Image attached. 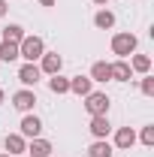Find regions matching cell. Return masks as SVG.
<instances>
[{
    "instance_id": "44dd1931",
    "label": "cell",
    "mask_w": 154,
    "mask_h": 157,
    "mask_svg": "<svg viewBox=\"0 0 154 157\" xmlns=\"http://www.w3.org/2000/svg\"><path fill=\"white\" fill-rule=\"evenodd\" d=\"M139 139H142V145H145V148H151V145H154V124H148V127H142V133H139Z\"/></svg>"
},
{
    "instance_id": "7402d4cb",
    "label": "cell",
    "mask_w": 154,
    "mask_h": 157,
    "mask_svg": "<svg viewBox=\"0 0 154 157\" xmlns=\"http://www.w3.org/2000/svg\"><path fill=\"white\" fill-rule=\"evenodd\" d=\"M139 88H142V94H148V97H151V94H154V78H151V76H145Z\"/></svg>"
},
{
    "instance_id": "8992f818",
    "label": "cell",
    "mask_w": 154,
    "mask_h": 157,
    "mask_svg": "<svg viewBox=\"0 0 154 157\" xmlns=\"http://www.w3.org/2000/svg\"><path fill=\"white\" fill-rule=\"evenodd\" d=\"M39 78H42L39 63H21V70H18V82L24 85V88H33Z\"/></svg>"
},
{
    "instance_id": "e0dca14e",
    "label": "cell",
    "mask_w": 154,
    "mask_h": 157,
    "mask_svg": "<svg viewBox=\"0 0 154 157\" xmlns=\"http://www.w3.org/2000/svg\"><path fill=\"white\" fill-rule=\"evenodd\" d=\"M94 24L100 27V30H112V27H115V15H112L109 9H100V12L94 15Z\"/></svg>"
},
{
    "instance_id": "9a60e30c",
    "label": "cell",
    "mask_w": 154,
    "mask_h": 157,
    "mask_svg": "<svg viewBox=\"0 0 154 157\" xmlns=\"http://www.w3.org/2000/svg\"><path fill=\"white\" fill-rule=\"evenodd\" d=\"M0 60L3 63H12V60H18V42H0Z\"/></svg>"
},
{
    "instance_id": "ffe728a7",
    "label": "cell",
    "mask_w": 154,
    "mask_h": 157,
    "mask_svg": "<svg viewBox=\"0 0 154 157\" xmlns=\"http://www.w3.org/2000/svg\"><path fill=\"white\" fill-rule=\"evenodd\" d=\"M88 157H112V145L106 139H97L94 145L88 148Z\"/></svg>"
},
{
    "instance_id": "7a4b0ae2",
    "label": "cell",
    "mask_w": 154,
    "mask_h": 157,
    "mask_svg": "<svg viewBox=\"0 0 154 157\" xmlns=\"http://www.w3.org/2000/svg\"><path fill=\"white\" fill-rule=\"evenodd\" d=\"M136 45H139L136 33H115V36H112V52H115L121 60L130 58V55L136 52Z\"/></svg>"
},
{
    "instance_id": "5bb4252c",
    "label": "cell",
    "mask_w": 154,
    "mask_h": 157,
    "mask_svg": "<svg viewBox=\"0 0 154 157\" xmlns=\"http://www.w3.org/2000/svg\"><path fill=\"white\" fill-rule=\"evenodd\" d=\"M109 67H112V78H115V82H130V78H133V70H130L127 60L118 58L115 63H109Z\"/></svg>"
},
{
    "instance_id": "6da1fadb",
    "label": "cell",
    "mask_w": 154,
    "mask_h": 157,
    "mask_svg": "<svg viewBox=\"0 0 154 157\" xmlns=\"http://www.w3.org/2000/svg\"><path fill=\"white\" fill-rule=\"evenodd\" d=\"M45 55V42L39 36H24L18 42V58H24V63H37Z\"/></svg>"
},
{
    "instance_id": "484cf974",
    "label": "cell",
    "mask_w": 154,
    "mask_h": 157,
    "mask_svg": "<svg viewBox=\"0 0 154 157\" xmlns=\"http://www.w3.org/2000/svg\"><path fill=\"white\" fill-rule=\"evenodd\" d=\"M0 157H12V154H6V151H3V154H0Z\"/></svg>"
},
{
    "instance_id": "7c38bea8",
    "label": "cell",
    "mask_w": 154,
    "mask_h": 157,
    "mask_svg": "<svg viewBox=\"0 0 154 157\" xmlns=\"http://www.w3.org/2000/svg\"><path fill=\"white\" fill-rule=\"evenodd\" d=\"M27 154L30 157H52V142L48 139H30V145H27Z\"/></svg>"
},
{
    "instance_id": "2e32d148",
    "label": "cell",
    "mask_w": 154,
    "mask_h": 157,
    "mask_svg": "<svg viewBox=\"0 0 154 157\" xmlns=\"http://www.w3.org/2000/svg\"><path fill=\"white\" fill-rule=\"evenodd\" d=\"M130 70L148 76V70H151V58H148V55H133V58H130Z\"/></svg>"
},
{
    "instance_id": "30bf717a",
    "label": "cell",
    "mask_w": 154,
    "mask_h": 157,
    "mask_svg": "<svg viewBox=\"0 0 154 157\" xmlns=\"http://www.w3.org/2000/svg\"><path fill=\"white\" fill-rule=\"evenodd\" d=\"M91 133L94 139H106L112 133V124H109V115H91Z\"/></svg>"
},
{
    "instance_id": "ac0fdd59",
    "label": "cell",
    "mask_w": 154,
    "mask_h": 157,
    "mask_svg": "<svg viewBox=\"0 0 154 157\" xmlns=\"http://www.w3.org/2000/svg\"><path fill=\"white\" fill-rule=\"evenodd\" d=\"M48 91H52V94H70V78H64L60 73L52 76L48 78Z\"/></svg>"
},
{
    "instance_id": "ba28073f",
    "label": "cell",
    "mask_w": 154,
    "mask_h": 157,
    "mask_svg": "<svg viewBox=\"0 0 154 157\" xmlns=\"http://www.w3.org/2000/svg\"><path fill=\"white\" fill-rule=\"evenodd\" d=\"M39 133H42V121H39L37 115L27 112V115L21 118V136H24V139H37Z\"/></svg>"
},
{
    "instance_id": "4316f807",
    "label": "cell",
    "mask_w": 154,
    "mask_h": 157,
    "mask_svg": "<svg viewBox=\"0 0 154 157\" xmlns=\"http://www.w3.org/2000/svg\"><path fill=\"white\" fill-rule=\"evenodd\" d=\"M0 103H3V91H0Z\"/></svg>"
},
{
    "instance_id": "d6986e66",
    "label": "cell",
    "mask_w": 154,
    "mask_h": 157,
    "mask_svg": "<svg viewBox=\"0 0 154 157\" xmlns=\"http://www.w3.org/2000/svg\"><path fill=\"white\" fill-rule=\"evenodd\" d=\"M24 36H27V33H24L21 24H6V27H3V39H6V42H21Z\"/></svg>"
},
{
    "instance_id": "277c9868",
    "label": "cell",
    "mask_w": 154,
    "mask_h": 157,
    "mask_svg": "<svg viewBox=\"0 0 154 157\" xmlns=\"http://www.w3.org/2000/svg\"><path fill=\"white\" fill-rule=\"evenodd\" d=\"M12 106L18 109V112H33V106H37V94L30 91V88H21V91H15L12 94Z\"/></svg>"
},
{
    "instance_id": "5b68a950",
    "label": "cell",
    "mask_w": 154,
    "mask_h": 157,
    "mask_svg": "<svg viewBox=\"0 0 154 157\" xmlns=\"http://www.w3.org/2000/svg\"><path fill=\"white\" fill-rule=\"evenodd\" d=\"M60 67H64V58H60L58 52H45V55L39 58V70H42V76H58Z\"/></svg>"
},
{
    "instance_id": "3957f363",
    "label": "cell",
    "mask_w": 154,
    "mask_h": 157,
    "mask_svg": "<svg viewBox=\"0 0 154 157\" xmlns=\"http://www.w3.org/2000/svg\"><path fill=\"white\" fill-rule=\"evenodd\" d=\"M109 106H112V100H109V94H103V91H91L85 97L88 115H109Z\"/></svg>"
},
{
    "instance_id": "52a82bcc",
    "label": "cell",
    "mask_w": 154,
    "mask_h": 157,
    "mask_svg": "<svg viewBox=\"0 0 154 157\" xmlns=\"http://www.w3.org/2000/svg\"><path fill=\"white\" fill-rule=\"evenodd\" d=\"M3 148H6V154H27V142H24V136L21 133H6V139H3Z\"/></svg>"
},
{
    "instance_id": "8fae6325",
    "label": "cell",
    "mask_w": 154,
    "mask_h": 157,
    "mask_svg": "<svg viewBox=\"0 0 154 157\" xmlns=\"http://www.w3.org/2000/svg\"><path fill=\"white\" fill-rule=\"evenodd\" d=\"M70 91L79 94V97H88V94L94 91V82H91L88 76H73L70 78Z\"/></svg>"
},
{
    "instance_id": "4fadbf2b",
    "label": "cell",
    "mask_w": 154,
    "mask_h": 157,
    "mask_svg": "<svg viewBox=\"0 0 154 157\" xmlns=\"http://www.w3.org/2000/svg\"><path fill=\"white\" fill-rule=\"evenodd\" d=\"M91 82H112V67L106 63V60H97L94 67H91Z\"/></svg>"
},
{
    "instance_id": "83f0119b",
    "label": "cell",
    "mask_w": 154,
    "mask_h": 157,
    "mask_svg": "<svg viewBox=\"0 0 154 157\" xmlns=\"http://www.w3.org/2000/svg\"><path fill=\"white\" fill-rule=\"evenodd\" d=\"M27 157H30V154H27Z\"/></svg>"
},
{
    "instance_id": "603a6c76",
    "label": "cell",
    "mask_w": 154,
    "mask_h": 157,
    "mask_svg": "<svg viewBox=\"0 0 154 157\" xmlns=\"http://www.w3.org/2000/svg\"><path fill=\"white\" fill-rule=\"evenodd\" d=\"M6 9H9V6H6V0H0V18L6 15Z\"/></svg>"
},
{
    "instance_id": "9c48e42d",
    "label": "cell",
    "mask_w": 154,
    "mask_h": 157,
    "mask_svg": "<svg viewBox=\"0 0 154 157\" xmlns=\"http://www.w3.org/2000/svg\"><path fill=\"white\" fill-rule=\"evenodd\" d=\"M133 145H136V130H133V127H118L115 148H118V151H130Z\"/></svg>"
},
{
    "instance_id": "d4e9b609",
    "label": "cell",
    "mask_w": 154,
    "mask_h": 157,
    "mask_svg": "<svg viewBox=\"0 0 154 157\" xmlns=\"http://www.w3.org/2000/svg\"><path fill=\"white\" fill-rule=\"evenodd\" d=\"M97 6H103V9H106V3H109V0H94Z\"/></svg>"
},
{
    "instance_id": "cb8c5ba5",
    "label": "cell",
    "mask_w": 154,
    "mask_h": 157,
    "mask_svg": "<svg viewBox=\"0 0 154 157\" xmlns=\"http://www.w3.org/2000/svg\"><path fill=\"white\" fill-rule=\"evenodd\" d=\"M39 6H55V0H39Z\"/></svg>"
}]
</instances>
